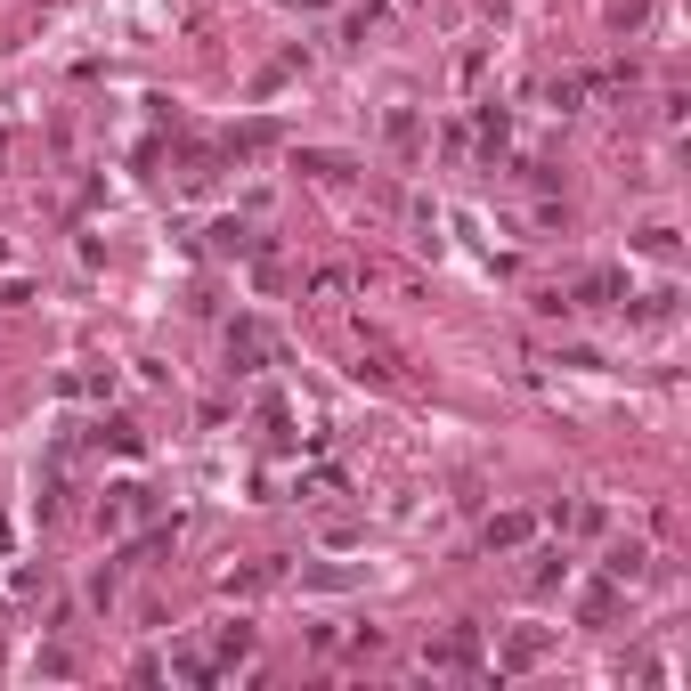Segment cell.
I'll return each instance as SVG.
<instances>
[{
	"label": "cell",
	"mask_w": 691,
	"mask_h": 691,
	"mask_svg": "<svg viewBox=\"0 0 691 691\" xmlns=\"http://www.w3.org/2000/svg\"><path fill=\"white\" fill-rule=\"evenodd\" d=\"M228 358H236V366H244V374H261V366H269V358H277V342H269V334H261V326H236V334H228Z\"/></svg>",
	"instance_id": "6da1fadb"
},
{
	"label": "cell",
	"mask_w": 691,
	"mask_h": 691,
	"mask_svg": "<svg viewBox=\"0 0 691 691\" xmlns=\"http://www.w3.org/2000/svg\"><path fill=\"white\" fill-rule=\"evenodd\" d=\"M602 578H618V586H643V578H651V553H643V545H610Z\"/></svg>",
	"instance_id": "7a4b0ae2"
},
{
	"label": "cell",
	"mask_w": 691,
	"mask_h": 691,
	"mask_svg": "<svg viewBox=\"0 0 691 691\" xmlns=\"http://www.w3.org/2000/svg\"><path fill=\"white\" fill-rule=\"evenodd\" d=\"M147 513V488H131V480H122V488H106V521L122 529V521H139Z\"/></svg>",
	"instance_id": "3957f363"
},
{
	"label": "cell",
	"mask_w": 691,
	"mask_h": 691,
	"mask_svg": "<svg viewBox=\"0 0 691 691\" xmlns=\"http://www.w3.org/2000/svg\"><path fill=\"white\" fill-rule=\"evenodd\" d=\"M529 529H537L529 513H496V521H488V545H505V553H513V545H529Z\"/></svg>",
	"instance_id": "277c9868"
},
{
	"label": "cell",
	"mask_w": 691,
	"mask_h": 691,
	"mask_svg": "<svg viewBox=\"0 0 691 691\" xmlns=\"http://www.w3.org/2000/svg\"><path fill=\"white\" fill-rule=\"evenodd\" d=\"M610 618H618V578L586 586V626H610Z\"/></svg>",
	"instance_id": "5b68a950"
},
{
	"label": "cell",
	"mask_w": 691,
	"mask_h": 691,
	"mask_svg": "<svg viewBox=\"0 0 691 691\" xmlns=\"http://www.w3.org/2000/svg\"><path fill=\"white\" fill-rule=\"evenodd\" d=\"M545 659V635H513V651H505V667H537Z\"/></svg>",
	"instance_id": "8992f818"
},
{
	"label": "cell",
	"mask_w": 691,
	"mask_h": 691,
	"mask_svg": "<svg viewBox=\"0 0 691 691\" xmlns=\"http://www.w3.org/2000/svg\"><path fill=\"white\" fill-rule=\"evenodd\" d=\"M635 318H643V326H667V318H675V293H651V301L635 309Z\"/></svg>",
	"instance_id": "52a82bcc"
}]
</instances>
